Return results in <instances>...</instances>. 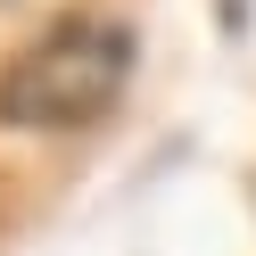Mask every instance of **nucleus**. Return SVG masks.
<instances>
[{
    "mask_svg": "<svg viewBox=\"0 0 256 256\" xmlns=\"http://www.w3.org/2000/svg\"><path fill=\"white\" fill-rule=\"evenodd\" d=\"M140 66V42L124 17L108 8H74L50 34H34L8 66H0V124L8 132H74V124H100L124 100Z\"/></svg>",
    "mask_w": 256,
    "mask_h": 256,
    "instance_id": "nucleus-1",
    "label": "nucleus"
},
{
    "mask_svg": "<svg viewBox=\"0 0 256 256\" xmlns=\"http://www.w3.org/2000/svg\"><path fill=\"white\" fill-rule=\"evenodd\" d=\"M223 34H248V0H223Z\"/></svg>",
    "mask_w": 256,
    "mask_h": 256,
    "instance_id": "nucleus-2",
    "label": "nucleus"
},
{
    "mask_svg": "<svg viewBox=\"0 0 256 256\" xmlns=\"http://www.w3.org/2000/svg\"><path fill=\"white\" fill-rule=\"evenodd\" d=\"M248 198H256V190H248Z\"/></svg>",
    "mask_w": 256,
    "mask_h": 256,
    "instance_id": "nucleus-3",
    "label": "nucleus"
}]
</instances>
